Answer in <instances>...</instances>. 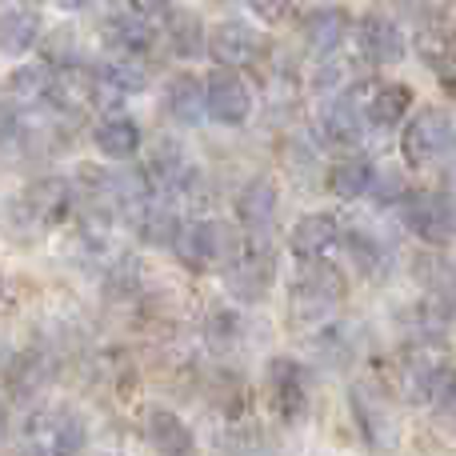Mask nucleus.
<instances>
[{"instance_id":"f257e3e1","label":"nucleus","mask_w":456,"mask_h":456,"mask_svg":"<svg viewBox=\"0 0 456 456\" xmlns=\"http://www.w3.org/2000/svg\"><path fill=\"white\" fill-rule=\"evenodd\" d=\"M85 425L72 412H37L24 425V456H77Z\"/></svg>"},{"instance_id":"f03ea898","label":"nucleus","mask_w":456,"mask_h":456,"mask_svg":"<svg viewBox=\"0 0 456 456\" xmlns=\"http://www.w3.org/2000/svg\"><path fill=\"white\" fill-rule=\"evenodd\" d=\"M345 300V276L329 265H316L292 284V316L297 321H316L329 308H337Z\"/></svg>"},{"instance_id":"7ed1b4c3","label":"nucleus","mask_w":456,"mask_h":456,"mask_svg":"<svg viewBox=\"0 0 456 456\" xmlns=\"http://www.w3.org/2000/svg\"><path fill=\"white\" fill-rule=\"evenodd\" d=\"M404 224L428 244H449L456 236V200L449 192H417L404 205Z\"/></svg>"},{"instance_id":"20e7f679","label":"nucleus","mask_w":456,"mask_h":456,"mask_svg":"<svg viewBox=\"0 0 456 456\" xmlns=\"http://www.w3.org/2000/svg\"><path fill=\"white\" fill-rule=\"evenodd\" d=\"M181 240H184L181 256L189 260L192 268H200V273H205V268H216V265H232V256H236V232L224 221L192 224Z\"/></svg>"},{"instance_id":"39448f33","label":"nucleus","mask_w":456,"mask_h":456,"mask_svg":"<svg viewBox=\"0 0 456 456\" xmlns=\"http://www.w3.org/2000/svg\"><path fill=\"white\" fill-rule=\"evenodd\" d=\"M449 149H452V120L441 109L420 112L409 125V133H404V160L409 165H433Z\"/></svg>"},{"instance_id":"423d86ee","label":"nucleus","mask_w":456,"mask_h":456,"mask_svg":"<svg viewBox=\"0 0 456 456\" xmlns=\"http://www.w3.org/2000/svg\"><path fill=\"white\" fill-rule=\"evenodd\" d=\"M208 53H213V61L224 64V69H240V64H252L265 53V37L244 20H224L221 28H213V37H208Z\"/></svg>"},{"instance_id":"0eeeda50","label":"nucleus","mask_w":456,"mask_h":456,"mask_svg":"<svg viewBox=\"0 0 456 456\" xmlns=\"http://www.w3.org/2000/svg\"><path fill=\"white\" fill-rule=\"evenodd\" d=\"M205 88H208V117L213 120H221V125H240V120H248V112H252L248 85H244L232 69H216Z\"/></svg>"},{"instance_id":"6e6552de","label":"nucleus","mask_w":456,"mask_h":456,"mask_svg":"<svg viewBox=\"0 0 456 456\" xmlns=\"http://www.w3.org/2000/svg\"><path fill=\"white\" fill-rule=\"evenodd\" d=\"M224 284L236 300H248V305L260 300L268 292V284H273V256H265V252H248V256L232 260Z\"/></svg>"},{"instance_id":"1a4fd4ad","label":"nucleus","mask_w":456,"mask_h":456,"mask_svg":"<svg viewBox=\"0 0 456 456\" xmlns=\"http://www.w3.org/2000/svg\"><path fill=\"white\" fill-rule=\"evenodd\" d=\"M361 48L372 64H396L404 61V37L385 16H364L361 20Z\"/></svg>"},{"instance_id":"9d476101","label":"nucleus","mask_w":456,"mask_h":456,"mask_svg":"<svg viewBox=\"0 0 456 456\" xmlns=\"http://www.w3.org/2000/svg\"><path fill=\"white\" fill-rule=\"evenodd\" d=\"M96 85H101V80H93L88 72L64 69V72H56V77H53L48 96H53L64 112H72V117H77V112H88L96 104Z\"/></svg>"},{"instance_id":"9b49d317","label":"nucleus","mask_w":456,"mask_h":456,"mask_svg":"<svg viewBox=\"0 0 456 456\" xmlns=\"http://www.w3.org/2000/svg\"><path fill=\"white\" fill-rule=\"evenodd\" d=\"M165 109L181 125H200V117L208 112V88H200L197 77H173L165 88Z\"/></svg>"},{"instance_id":"f8f14e48","label":"nucleus","mask_w":456,"mask_h":456,"mask_svg":"<svg viewBox=\"0 0 456 456\" xmlns=\"http://www.w3.org/2000/svg\"><path fill=\"white\" fill-rule=\"evenodd\" d=\"M149 444L157 449V456H192V433L181 417L157 409L149 417Z\"/></svg>"},{"instance_id":"ddd939ff","label":"nucleus","mask_w":456,"mask_h":456,"mask_svg":"<svg viewBox=\"0 0 456 456\" xmlns=\"http://www.w3.org/2000/svg\"><path fill=\"white\" fill-rule=\"evenodd\" d=\"M273 388H276V404H281L284 420H300L308 404V388H305V372L292 361H276L273 364Z\"/></svg>"},{"instance_id":"4468645a","label":"nucleus","mask_w":456,"mask_h":456,"mask_svg":"<svg viewBox=\"0 0 456 456\" xmlns=\"http://www.w3.org/2000/svg\"><path fill=\"white\" fill-rule=\"evenodd\" d=\"M289 240H292V252H297V256H321V252L332 248V240H337V221L324 213H313V216L292 224Z\"/></svg>"},{"instance_id":"2eb2a0df","label":"nucleus","mask_w":456,"mask_h":456,"mask_svg":"<svg viewBox=\"0 0 456 456\" xmlns=\"http://www.w3.org/2000/svg\"><path fill=\"white\" fill-rule=\"evenodd\" d=\"M409 104H412V93L409 88H401V85H380L377 93L369 96V120L372 125H380V128H393L396 120L409 112Z\"/></svg>"},{"instance_id":"dca6fc26","label":"nucleus","mask_w":456,"mask_h":456,"mask_svg":"<svg viewBox=\"0 0 456 456\" xmlns=\"http://www.w3.org/2000/svg\"><path fill=\"white\" fill-rule=\"evenodd\" d=\"M96 149L112 160L133 157V152L141 149V128H136L133 120H104V125L96 128Z\"/></svg>"},{"instance_id":"f3484780","label":"nucleus","mask_w":456,"mask_h":456,"mask_svg":"<svg viewBox=\"0 0 456 456\" xmlns=\"http://www.w3.org/2000/svg\"><path fill=\"white\" fill-rule=\"evenodd\" d=\"M236 208H240V221H244V224H252V228L273 224V213H276V189H273L268 181H252L248 189L240 192Z\"/></svg>"},{"instance_id":"a211bd4d","label":"nucleus","mask_w":456,"mask_h":456,"mask_svg":"<svg viewBox=\"0 0 456 456\" xmlns=\"http://www.w3.org/2000/svg\"><path fill=\"white\" fill-rule=\"evenodd\" d=\"M104 40L117 53H144L152 45V32L144 28V16H112L104 24Z\"/></svg>"},{"instance_id":"6ab92c4d","label":"nucleus","mask_w":456,"mask_h":456,"mask_svg":"<svg viewBox=\"0 0 456 456\" xmlns=\"http://www.w3.org/2000/svg\"><path fill=\"white\" fill-rule=\"evenodd\" d=\"M305 37H308V45H313V53H332V48H340V40H345V12H332V8L313 12L305 20Z\"/></svg>"},{"instance_id":"aec40b11","label":"nucleus","mask_w":456,"mask_h":456,"mask_svg":"<svg viewBox=\"0 0 456 456\" xmlns=\"http://www.w3.org/2000/svg\"><path fill=\"white\" fill-rule=\"evenodd\" d=\"M369 184H372V168H369V160H361V157L340 160V165L329 173V189L337 192L340 200H356Z\"/></svg>"},{"instance_id":"412c9836","label":"nucleus","mask_w":456,"mask_h":456,"mask_svg":"<svg viewBox=\"0 0 456 456\" xmlns=\"http://www.w3.org/2000/svg\"><path fill=\"white\" fill-rule=\"evenodd\" d=\"M324 128L337 144H356L361 141V109H356L353 96H340L332 101V109L324 112Z\"/></svg>"},{"instance_id":"4be33fe9","label":"nucleus","mask_w":456,"mask_h":456,"mask_svg":"<svg viewBox=\"0 0 456 456\" xmlns=\"http://www.w3.org/2000/svg\"><path fill=\"white\" fill-rule=\"evenodd\" d=\"M37 37H40V16L8 8L4 12V53H24V48H32Z\"/></svg>"},{"instance_id":"5701e85b","label":"nucleus","mask_w":456,"mask_h":456,"mask_svg":"<svg viewBox=\"0 0 456 456\" xmlns=\"http://www.w3.org/2000/svg\"><path fill=\"white\" fill-rule=\"evenodd\" d=\"M48 85H53V80H45L40 69H20L8 80V96H12V101H37V96L48 93Z\"/></svg>"},{"instance_id":"b1692460","label":"nucleus","mask_w":456,"mask_h":456,"mask_svg":"<svg viewBox=\"0 0 456 456\" xmlns=\"http://www.w3.org/2000/svg\"><path fill=\"white\" fill-rule=\"evenodd\" d=\"M173 45L181 56H197L200 48H208L205 40H200V20L197 16H173Z\"/></svg>"},{"instance_id":"393cba45","label":"nucleus","mask_w":456,"mask_h":456,"mask_svg":"<svg viewBox=\"0 0 456 456\" xmlns=\"http://www.w3.org/2000/svg\"><path fill=\"white\" fill-rule=\"evenodd\" d=\"M101 77H104V85H112V88H125V93H141V88H144V72L136 69V64H125V61H112V64H104V69H101Z\"/></svg>"},{"instance_id":"a878e982","label":"nucleus","mask_w":456,"mask_h":456,"mask_svg":"<svg viewBox=\"0 0 456 456\" xmlns=\"http://www.w3.org/2000/svg\"><path fill=\"white\" fill-rule=\"evenodd\" d=\"M144 236H149L152 244H173L176 240L173 208H149V216H144Z\"/></svg>"},{"instance_id":"bb28decb","label":"nucleus","mask_w":456,"mask_h":456,"mask_svg":"<svg viewBox=\"0 0 456 456\" xmlns=\"http://www.w3.org/2000/svg\"><path fill=\"white\" fill-rule=\"evenodd\" d=\"M433 401H436V409H441V417L456 420V369H444V377L436 380Z\"/></svg>"},{"instance_id":"cd10ccee","label":"nucleus","mask_w":456,"mask_h":456,"mask_svg":"<svg viewBox=\"0 0 456 456\" xmlns=\"http://www.w3.org/2000/svg\"><path fill=\"white\" fill-rule=\"evenodd\" d=\"M244 4H248L265 24H281L284 16H292V0H244Z\"/></svg>"},{"instance_id":"c85d7f7f","label":"nucleus","mask_w":456,"mask_h":456,"mask_svg":"<svg viewBox=\"0 0 456 456\" xmlns=\"http://www.w3.org/2000/svg\"><path fill=\"white\" fill-rule=\"evenodd\" d=\"M128 8H133L136 16H144V20H152V16H165L168 8H173V0H125Z\"/></svg>"},{"instance_id":"c756f323","label":"nucleus","mask_w":456,"mask_h":456,"mask_svg":"<svg viewBox=\"0 0 456 456\" xmlns=\"http://www.w3.org/2000/svg\"><path fill=\"white\" fill-rule=\"evenodd\" d=\"M61 4H64V8H85L88 0H61Z\"/></svg>"}]
</instances>
